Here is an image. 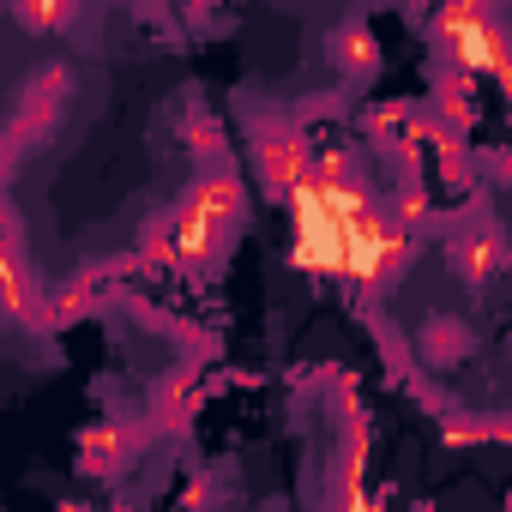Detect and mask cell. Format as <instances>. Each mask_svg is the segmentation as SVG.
Segmentation results:
<instances>
[{
    "instance_id": "ba28073f",
    "label": "cell",
    "mask_w": 512,
    "mask_h": 512,
    "mask_svg": "<svg viewBox=\"0 0 512 512\" xmlns=\"http://www.w3.org/2000/svg\"><path fill=\"white\" fill-rule=\"evenodd\" d=\"M326 61H332V73L344 79V91H362V85L380 73V37H374L368 13H350V19L332 25V37H326Z\"/></svg>"
},
{
    "instance_id": "603a6c76",
    "label": "cell",
    "mask_w": 512,
    "mask_h": 512,
    "mask_svg": "<svg viewBox=\"0 0 512 512\" xmlns=\"http://www.w3.org/2000/svg\"><path fill=\"white\" fill-rule=\"evenodd\" d=\"M13 151H19V145H13L7 133H0V181H7V175H13Z\"/></svg>"
},
{
    "instance_id": "cb8c5ba5",
    "label": "cell",
    "mask_w": 512,
    "mask_h": 512,
    "mask_svg": "<svg viewBox=\"0 0 512 512\" xmlns=\"http://www.w3.org/2000/svg\"><path fill=\"white\" fill-rule=\"evenodd\" d=\"M175 7H181V13H193V19H205V13L217 7V0H175Z\"/></svg>"
},
{
    "instance_id": "5bb4252c",
    "label": "cell",
    "mask_w": 512,
    "mask_h": 512,
    "mask_svg": "<svg viewBox=\"0 0 512 512\" xmlns=\"http://www.w3.org/2000/svg\"><path fill=\"white\" fill-rule=\"evenodd\" d=\"M416 241L422 235H410V229H386L380 235V247H374V266H368V290L362 296H386L404 272H410V260H416Z\"/></svg>"
},
{
    "instance_id": "9a60e30c",
    "label": "cell",
    "mask_w": 512,
    "mask_h": 512,
    "mask_svg": "<svg viewBox=\"0 0 512 512\" xmlns=\"http://www.w3.org/2000/svg\"><path fill=\"white\" fill-rule=\"evenodd\" d=\"M380 205H386V223H392V229H410V235L434 229V193H428L422 175H416V181H398Z\"/></svg>"
},
{
    "instance_id": "277c9868",
    "label": "cell",
    "mask_w": 512,
    "mask_h": 512,
    "mask_svg": "<svg viewBox=\"0 0 512 512\" xmlns=\"http://www.w3.org/2000/svg\"><path fill=\"white\" fill-rule=\"evenodd\" d=\"M151 446V422H121V416H103V422H91V428H79V440H73V470L79 476H91V482H115V476H127L133 464H139V452Z\"/></svg>"
},
{
    "instance_id": "d6986e66",
    "label": "cell",
    "mask_w": 512,
    "mask_h": 512,
    "mask_svg": "<svg viewBox=\"0 0 512 512\" xmlns=\"http://www.w3.org/2000/svg\"><path fill=\"white\" fill-rule=\"evenodd\" d=\"M362 470H368V458H350V452H338V470H332L326 506H338V512H356V506H368V494H362Z\"/></svg>"
},
{
    "instance_id": "ffe728a7",
    "label": "cell",
    "mask_w": 512,
    "mask_h": 512,
    "mask_svg": "<svg viewBox=\"0 0 512 512\" xmlns=\"http://www.w3.org/2000/svg\"><path fill=\"white\" fill-rule=\"evenodd\" d=\"M139 272H175V235L163 217L139 235Z\"/></svg>"
},
{
    "instance_id": "7a4b0ae2",
    "label": "cell",
    "mask_w": 512,
    "mask_h": 512,
    "mask_svg": "<svg viewBox=\"0 0 512 512\" xmlns=\"http://www.w3.org/2000/svg\"><path fill=\"white\" fill-rule=\"evenodd\" d=\"M434 223H446V266L464 290H488L506 272V229H500L494 205L482 199V187L464 199V211H452V217L434 211Z\"/></svg>"
},
{
    "instance_id": "4fadbf2b",
    "label": "cell",
    "mask_w": 512,
    "mask_h": 512,
    "mask_svg": "<svg viewBox=\"0 0 512 512\" xmlns=\"http://www.w3.org/2000/svg\"><path fill=\"white\" fill-rule=\"evenodd\" d=\"M416 115V103L410 97H374V103H362V109H350V127H356V139H368V151H386L398 133H404V121Z\"/></svg>"
},
{
    "instance_id": "8992f818",
    "label": "cell",
    "mask_w": 512,
    "mask_h": 512,
    "mask_svg": "<svg viewBox=\"0 0 512 512\" xmlns=\"http://www.w3.org/2000/svg\"><path fill=\"white\" fill-rule=\"evenodd\" d=\"M169 235H175V272H193V278H211L229 253H235V235L217 229L211 217H199L187 199H175V211H163Z\"/></svg>"
},
{
    "instance_id": "9c48e42d",
    "label": "cell",
    "mask_w": 512,
    "mask_h": 512,
    "mask_svg": "<svg viewBox=\"0 0 512 512\" xmlns=\"http://www.w3.org/2000/svg\"><path fill=\"white\" fill-rule=\"evenodd\" d=\"M61 109H67V73L61 67H43L31 85H25V97H19V115H13V145H43L49 133H55V121H61Z\"/></svg>"
},
{
    "instance_id": "ac0fdd59",
    "label": "cell",
    "mask_w": 512,
    "mask_h": 512,
    "mask_svg": "<svg viewBox=\"0 0 512 512\" xmlns=\"http://www.w3.org/2000/svg\"><path fill=\"white\" fill-rule=\"evenodd\" d=\"M488 7H500V0H434V7H428V43L440 49L446 37H458L470 19H482Z\"/></svg>"
},
{
    "instance_id": "8fae6325",
    "label": "cell",
    "mask_w": 512,
    "mask_h": 512,
    "mask_svg": "<svg viewBox=\"0 0 512 512\" xmlns=\"http://www.w3.org/2000/svg\"><path fill=\"white\" fill-rule=\"evenodd\" d=\"M428 109L446 121V127H458V133H476L482 127V115H476V73H458V67H434V85H428Z\"/></svg>"
},
{
    "instance_id": "6da1fadb",
    "label": "cell",
    "mask_w": 512,
    "mask_h": 512,
    "mask_svg": "<svg viewBox=\"0 0 512 512\" xmlns=\"http://www.w3.org/2000/svg\"><path fill=\"white\" fill-rule=\"evenodd\" d=\"M290 205V266L308 272V278H326V284H344V211L356 205H332L308 187V175L284 193ZM368 205V199H362Z\"/></svg>"
},
{
    "instance_id": "3957f363",
    "label": "cell",
    "mask_w": 512,
    "mask_h": 512,
    "mask_svg": "<svg viewBox=\"0 0 512 512\" xmlns=\"http://www.w3.org/2000/svg\"><path fill=\"white\" fill-rule=\"evenodd\" d=\"M247 151H253V175H260V187L272 199H284L308 175V163H314V133L296 115H260V121H253Z\"/></svg>"
},
{
    "instance_id": "44dd1931",
    "label": "cell",
    "mask_w": 512,
    "mask_h": 512,
    "mask_svg": "<svg viewBox=\"0 0 512 512\" xmlns=\"http://www.w3.org/2000/svg\"><path fill=\"white\" fill-rule=\"evenodd\" d=\"M187 151H193V157H205V163H211V157H223V127H217L211 115H193V121H187Z\"/></svg>"
},
{
    "instance_id": "30bf717a",
    "label": "cell",
    "mask_w": 512,
    "mask_h": 512,
    "mask_svg": "<svg viewBox=\"0 0 512 512\" xmlns=\"http://www.w3.org/2000/svg\"><path fill=\"white\" fill-rule=\"evenodd\" d=\"M103 284H109V266H103V272H85V278H73V284H67V290H55L49 302L37 296V302H31V314H25V326H31V332H43V338H55V332H67V326L91 320V308H97Z\"/></svg>"
},
{
    "instance_id": "2e32d148",
    "label": "cell",
    "mask_w": 512,
    "mask_h": 512,
    "mask_svg": "<svg viewBox=\"0 0 512 512\" xmlns=\"http://www.w3.org/2000/svg\"><path fill=\"white\" fill-rule=\"evenodd\" d=\"M416 350H422V362H428V368H452V362L470 350V326H464V320H452V314H434V320H428V332L416 338Z\"/></svg>"
},
{
    "instance_id": "52a82bcc",
    "label": "cell",
    "mask_w": 512,
    "mask_h": 512,
    "mask_svg": "<svg viewBox=\"0 0 512 512\" xmlns=\"http://www.w3.org/2000/svg\"><path fill=\"white\" fill-rule=\"evenodd\" d=\"M199 217H211L217 229H229L235 241H241V229H247V181L229 169V157H211L205 163V175H193V187L181 193Z\"/></svg>"
},
{
    "instance_id": "e0dca14e",
    "label": "cell",
    "mask_w": 512,
    "mask_h": 512,
    "mask_svg": "<svg viewBox=\"0 0 512 512\" xmlns=\"http://www.w3.org/2000/svg\"><path fill=\"white\" fill-rule=\"evenodd\" d=\"M79 7H85V0H13V19L31 37H55V31H67L79 19Z\"/></svg>"
},
{
    "instance_id": "7402d4cb",
    "label": "cell",
    "mask_w": 512,
    "mask_h": 512,
    "mask_svg": "<svg viewBox=\"0 0 512 512\" xmlns=\"http://www.w3.org/2000/svg\"><path fill=\"white\" fill-rule=\"evenodd\" d=\"M211 494H217V488H211V476H193V482H187V494H181V506H205Z\"/></svg>"
},
{
    "instance_id": "7c38bea8",
    "label": "cell",
    "mask_w": 512,
    "mask_h": 512,
    "mask_svg": "<svg viewBox=\"0 0 512 512\" xmlns=\"http://www.w3.org/2000/svg\"><path fill=\"white\" fill-rule=\"evenodd\" d=\"M440 416V446H452V452H464V446H506L512 440V416H500V410H434Z\"/></svg>"
},
{
    "instance_id": "5b68a950",
    "label": "cell",
    "mask_w": 512,
    "mask_h": 512,
    "mask_svg": "<svg viewBox=\"0 0 512 512\" xmlns=\"http://www.w3.org/2000/svg\"><path fill=\"white\" fill-rule=\"evenodd\" d=\"M440 61L458 67V73H494L506 91H512V55H506V19L500 7H488L482 19H470L458 37L440 43Z\"/></svg>"
}]
</instances>
